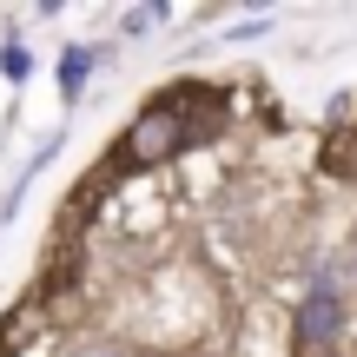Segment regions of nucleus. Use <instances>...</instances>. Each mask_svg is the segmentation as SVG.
Listing matches in <instances>:
<instances>
[{"mask_svg": "<svg viewBox=\"0 0 357 357\" xmlns=\"http://www.w3.org/2000/svg\"><path fill=\"white\" fill-rule=\"evenodd\" d=\"M0 73H7V79H13V86H20V79H26V73H33V53H26V47H20V40H0Z\"/></svg>", "mask_w": 357, "mask_h": 357, "instance_id": "4", "label": "nucleus"}, {"mask_svg": "<svg viewBox=\"0 0 357 357\" xmlns=\"http://www.w3.org/2000/svg\"><path fill=\"white\" fill-rule=\"evenodd\" d=\"M93 53H100V47H66V53H60V100H66V106H73L79 93H86V73H93Z\"/></svg>", "mask_w": 357, "mask_h": 357, "instance_id": "3", "label": "nucleus"}, {"mask_svg": "<svg viewBox=\"0 0 357 357\" xmlns=\"http://www.w3.org/2000/svg\"><path fill=\"white\" fill-rule=\"evenodd\" d=\"M337 331H344V298H337V284L324 278L318 291L298 305V357H331Z\"/></svg>", "mask_w": 357, "mask_h": 357, "instance_id": "1", "label": "nucleus"}, {"mask_svg": "<svg viewBox=\"0 0 357 357\" xmlns=\"http://www.w3.org/2000/svg\"><path fill=\"white\" fill-rule=\"evenodd\" d=\"M324 166L337 178H357V93H337L324 106Z\"/></svg>", "mask_w": 357, "mask_h": 357, "instance_id": "2", "label": "nucleus"}, {"mask_svg": "<svg viewBox=\"0 0 357 357\" xmlns=\"http://www.w3.org/2000/svg\"><path fill=\"white\" fill-rule=\"evenodd\" d=\"M159 20H166V7H132L126 13V33H146V26H159Z\"/></svg>", "mask_w": 357, "mask_h": 357, "instance_id": "5", "label": "nucleus"}, {"mask_svg": "<svg viewBox=\"0 0 357 357\" xmlns=\"http://www.w3.org/2000/svg\"><path fill=\"white\" fill-rule=\"evenodd\" d=\"M351 258H357V231H351Z\"/></svg>", "mask_w": 357, "mask_h": 357, "instance_id": "7", "label": "nucleus"}, {"mask_svg": "<svg viewBox=\"0 0 357 357\" xmlns=\"http://www.w3.org/2000/svg\"><path fill=\"white\" fill-rule=\"evenodd\" d=\"M73 357H126V351H113V344H86V351H73Z\"/></svg>", "mask_w": 357, "mask_h": 357, "instance_id": "6", "label": "nucleus"}]
</instances>
